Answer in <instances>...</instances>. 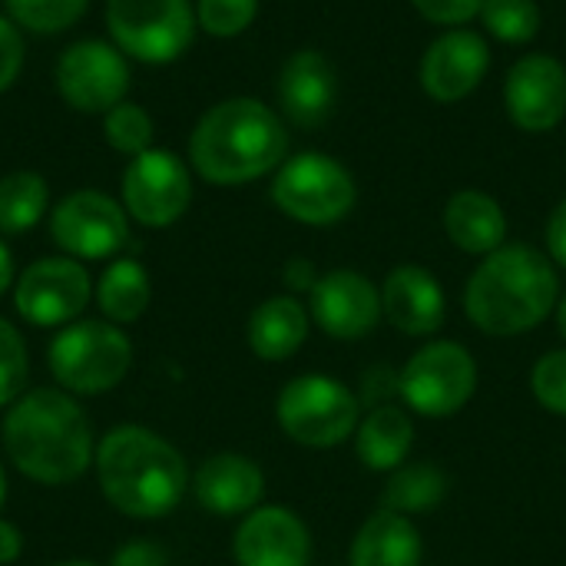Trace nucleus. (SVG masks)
Segmentation results:
<instances>
[{
	"instance_id": "b1692460",
	"label": "nucleus",
	"mask_w": 566,
	"mask_h": 566,
	"mask_svg": "<svg viewBox=\"0 0 566 566\" xmlns=\"http://www.w3.org/2000/svg\"><path fill=\"white\" fill-rule=\"evenodd\" d=\"M415 448V418L405 405H381L361 415L355 431V454L375 474L398 471Z\"/></svg>"
},
{
	"instance_id": "1a4fd4ad",
	"label": "nucleus",
	"mask_w": 566,
	"mask_h": 566,
	"mask_svg": "<svg viewBox=\"0 0 566 566\" xmlns=\"http://www.w3.org/2000/svg\"><path fill=\"white\" fill-rule=\"evenodd\" d=\"M192 0H106L109 40L139 63H172L196 36Z\"/></svg>"
},
{
	"instance_id": "e433bc0d",
	"label": "nucleus",
	"mask_w": 566,
	"mask_h": 566,
	"mask_svg": "<svg viewBox=\"0 0 566 566\" xmlns=\"http://www.w3.org/2000/svg\"><path fill=\"white\" fill-rule=\"evenodd\" d=\"M109 566H169V554L156 541H126L113 551Z\"/></svg>"
},
{
	"instance_id": "cd10ccee",
	"label": "nucleus",
	"mask_w": 566,
	"mask_h": 566,
	"mask_svg": "<svg viewBox=\"0 0 566 566\" xmlns=\"http://www.w3.org/2000/svg\"><path fill=\"white\" fill-rule=\"evenodd\" d=\"M478 20L484 23L488 36L511 46L534 43L544 27V13L537 0H484Z\"/></svg>"
},
{
	"instance_id": "bb28decb",
	"label": "nucleus",
	"mask_w": 566,
	"mask_h": 566,
	"mask_svg": "<svg viewBox=\"0 0 566 566\" xmlns=\"http://www.w3.org/2000/svg\"><path fill=\"white\" fill-rule=\"evenodd\" d=\"M50 209V186L33 169H17L0 179V232L20 235L43 222Z\"/></svg>"
},
{
	"instance_id": "4468645a",
	"label": "nucleus",
	"mask_w": 566,
	"mask_h": 566,
	"mask_svg": "<svg viewBox=\"0 0 566 566\" xmlns=\"http://www.w3.org/2000/svg\"><path fill=\"white\" fill-rule=\"evenodd\" d=\"M507 119L531 136L554 133L566 119V63L551 53H524L504 76Z\"/></svg>"
},
{
	"instance_id": "a211bd4d",
	"label": "nucleus",
	"mask_w": 566,
	"mask_h": 566,
	"mask_svg": "<svg viewBox=\"0 0 566 566\" xmlns=\"http://www.w3.org/2000/svg\"><path fill=\"white\" fill-rule=\"evenodd\" d=\"M232 557L239 566H308L312 534L292 507L262 504L239 521Z\"/></svg>"
},
{
	"instance_id": "c03bdc74",
	"label": "nucleus",
	"mask_w": 566,
	"mask_h": 566,
	"mask_svg": "<svg viewBox=\"0 0 566 566\" xmlns=\"http://www.w3.org/2000/svg\"><path fill=\"white\" fill-rule=\"evenodd\" d=\"M53 566H99V564H93V560H60V564H53Z\"/></svg>"
},
{
	"instance_id": "a19ab883",
	"label": "nucleus",
	"mask_w": 566,
	"mask_h": 566,
	"mask_svg": "<svg viewBox=\"0 0 566 566\" xmlns=\"http://www.w3.org/2000/svg\"><path fill=\"white\" fill-rule=\"evenodd\" d=\"M13 282H17V265H13V252L7 249V242L0 239V295L7 292V289H13Z\"/></svg>"
},
{
	"instance_id": "aec40b11",
	"label": "nucleus",
	"mask_w": 566,
	"mask_h": 566,
	"mask_svg": "<svg viewBox=\"0 0 566 566\" xmlns=\"http://www.w3.org/2000/svg\"><path fill=\"white\" fill-rule=\"evenodd\" d=\"M189 491L196 494V504L212 517H245L262 507L265 471L249 454L222 451L196 468Z\"/></svg>"
},
{
	"instance_id": "9d476101",
	"label": "nucleus",
	"mask_w": 566,
	"mask_h": 566,
	"mask_svg": "<svg viewBox=\"0 0 566 566\" xmlns=\"http://www.w3.org/2000/svg\"><path fill=\"white\" fill-rule=\"evenodd\" d=\"M119 202L133 222L146 229H169L192 202V172L172 149L153 146L126 163Z\"/></svg>"
},
{
	"instance_id": "0eeeda50",
	"label": "nucleus",
	"mask_w": 566,
	"mask_h": 566,
	"mask_svg": "<svg viewBox=\"0 0 566 566\" xmlns=\"http://www.w3.org/2000/svg\"><path fill=\"white\" fill-rule=\"evenodd\" d=\"M275 421L282 434L302 448L328 451L355 438L361 421L358 395L335 375H298L275 401Z\"/></svg>"
},
{
	"instance_id": "c85d7f7f",
	"label": "nucleus",
	"mask_w": 566,
	"mask_h": 566,
	"mask_svg": "<svg viewBox=\"0 0 566 566\" xmlns=\"http://www.w3.org/2000/svg\"><path fill=\"white\" fill-rule=\"evenodd\" d=\"M103 136L106 143L123 153V156H139L146 149H153V136H156V126H153V116L139 106V103H116L109 113H103Z\"/></svg>"
},
{
	"instance_id": "72a5a7b5",
	"label": "nucleus",
	"mask_w": 566,
	"mask_h": 566,
	"mask_svg": "<svg viewBox=\"0 0 566 566\" xmlns=\"http://www.w3.org/2000/svg\"><path fill=\"white\" fill-rule=\"evenodd\" d=\"M411 7L434 27H468L471 20L481 17L484 0H411Z\"/></svg>"
},
{
	"instance_id": "f3484780",
	"label": "nucleus",
	"mask_w": 566,
	"mask_h": 566,
	"mask_svg": "<svg viewBox=\"0 0 566 566\" xmlns=\"http://www.w3.org/2000/svg\"><path fill=\"white\" fill-rule=\"evenodd\" d=\"M275 99H279L282 116L292 126H298L305 133L322 129L335 116V106H338L335 63L315 46L295 50L279 70Z\"/></svg>"
},
{
	"instance_id": "9b49d317",
	"label": "nucleus",
	"mask_w": 566,
	"mask_h": 566,
	"mask_svg": "<svg viewBox=\"0 0 566 566\" xmlns=\"http://www.w3.org/2000/svg\"><path fill=\"white\" fill-rule=\"evenodd\" d=\"M56 249L80 262L113 259L129 242V216L119 199L99 189H76L50 209Z\"/></svg>"
},
{
	"instance_id": "f8f14e48",
	"label": "nucleus",
	"mask_w": 566,
	"mask_h": 566,
	"mask_svg": "<svg viewBox=\"0 0 566 566\" xmlns=\"http://www.w3.org/2000/svg\"><path fill=\"white\" fill-rule=\"evenodd\" d=\"M93 298V279L80 259L46 255L30 262L13 282V308L33 328H63L83 315Z\"/></svg>"
},
{
	"instance_id": "393cba45",
	"label": "nucleus",
	"mask_w": 566,
	"mask_h": 566,
	"mask_svg": "<svg viewBox=\"0 0 566 566\" xmlns=\"http://www.w3.org/2000/svg\"><path fill=\"white\" fill-rule=\"evenodd\" d=\"M93 298H96L99 315L123 328L146 315V308L153 302V279L139 259L123 255L103 269L99 282L93 285Z\"/></svg>"
},
{
	"instance_id": "ea45409f",
	"label": "nucleus",
	"mask_w": 566,
	"mask_h": 566,
	"mask_svg": "<svg viewBox=\"0 0 566 566\" xmlns=\"http://www.w3.org/2000/svg\"><path fill=\"white\" fill-rule=\"evenodd\" d=\"M20 554H23V534L17 531V524L0 517V566L17 564Z\"/></svg>"
},
{
	"instance_id": "f704fd0d",
	"label": "nucleus",
	"mask_w": 566,
	"mask_h": 566,
	"mask_svg": "<svg viewBox=\"0 0 566 566\" xmlns=\"http://www.w3.org/2000/svg\"><path fill=\"white\" fill-rule=\"evenodd\" d=\"M395 398H398V371L388 368V365L368 368L365 378H361V395H358L361 408L371 411V408H381V405H395Z\"/></svg>"
},
{
	"instance_id": "ddd939ff",
	"label": "nucleus",
	"mask_w": 566,
	"mask_h": 566,
	"mask_svg": "<svg viewBox=\"0 0 566 566\" xmlns=\"http://www.w3.org/2000/svg\"><path fill=\"white\" fill-rule=\"evenodd\" d=\"M56 93L70 109L109 113L129 93V56L113 40H76L56 60Z\"/></svg>"
},
{
	"instance_id": "4be33fe9",
	"label": "nucleus",
	"mask_w": 566,
	"mask_h": 566,
	"mask_svg": "<svg viewBox=\"0 0 566 566\" xmlns=\"http://www.w3.org/2000/svg\"><path fill=\"white\" fill-rule=\"evenodd\" d=\"M312 332V315L308 305L298 302L295 295H272L259 302L249 315L245 325V342L259 361H289Z\"/></svg>"
},
{
	"instance_id": "79ce46f5",
	"label": "nucleus",
	"mask_w": 566,
	"mask_h": 566,
	"mask_svg": "<svg viewBox=\"0 0 566 566\" xmlns=\"http://www.w3.org/2000/svg\"><path fill=\"white\" fill-rule=\"evenodd\" d=\"M554 318H557V332H560V338L566 342V292H560V302H557V308H554Z\"/></svg>"
},
{
	"instance_id": "f257e3e1",
	"label": "nucleus",
	"mask_w": 566,
	"mask_h": 566,
	"mask_svg": "<svg viewBox=\"0 0 566 566\" xmlns=\"http://www.w3.org/2000/svg\"><path fill=\"white\" fill-rule=\"evenodd\" d=\"M7 461L33 484L63 488L83 478L96 458L86 411L63 388H30L3 415Z\"/></svg>"
},
{
	"instance_id": "412c9836",
	"label": "nucleus",
	"mask_w": 566,
	"mask_h": 566,
	"mask_svg": "<svg viewBox=\"0 0 566 566\" xmlns=\"http://www.w3.org/2000/svg\"><path fill=\"white\" fill-rule=\"evenodd\" d=\"M444 232L464 255H491L507 242V212L484 189H458L444 206Z\"/></svg>"
},
{
	"instance_id": "7ed1b4c3",
	"label": "nucleus",
	"mask_w": 566,
	"mask_h": 566,
	"mask_svg": "<svg viewBox=\"0 0 566 566\" xmlns=\"http://www.w3.org/2000/svg\"><path fill=\"white\" fill-rule=\"evenodd\" d=\"M560 302V272L531 242H504L484 255L464 285V315L491 338L534 332Z\"/></svg>"
},
{
	"instance_id": "c9c22d12",
	"label": "nucleus",
	"mask_w": 566,
	"mask_h": 566,
	"mask_svg": "<svg viewBox=\"0 0 566 566\" xmlns=\"http://www.w3.org/2000/svg\"><path fill=\"white\" fill-rule=\"evenodd\" d=\"M23 66V36L10 17H0V93L13 86Z\"/></svg>"
},
{
	"instance_id": "58836bf2",
	"label": "nucleus",
	"mask_w": 566,
	"mask_h": 566,
	"mask_svg": "<svg viewBox=\"0 0 566 566\" xmlns=\"http://www.w3.org/2000/svg\"><path fill=\"white\" fill-rule=\"evenodd\" d=\"M318 269H315V262L312 259H289L285 262V269H282V282H285V289L292 292V295H308L312 289H315V282H318Z\"/></svg>"
},
{
	"instance_id": "6ab92c4d",
	"label": "nucleus",
	"mask_w": 566,
	"mask_h": 566,
	"mask_svg": "<svg viewBox=\"0 0 566 566\" xmlns=\"http://www.w3.org/2000/svg\"><path fill=\"white\" fill-rule=\"evenodd\" d=\"M381 312L408 338H431L448 318V298L438 275L418 262L395 265L381 282Z\"/></svg>"
},
{
	"instance_id": "2f4dec72",
	"label": "nucleus",
	"mask_w": 566,
	"mask_h": 566,
	"mask_svg": "<svg viewBox=\"0 0 566 566\" xmlns=\"http://www.w3.org/2000/svg\"><path fill=\"white\" fill-rule=\"evenodd\" d=\"M259 17V0H196V23L209 36L229 40L245 33Z\"/></svg>"
},
{
	"instance_id": "5701e85b",
	"label": "nucleus",
	"mask_w": 566,
	"mask_h": 566,
	"mask_svg": "<svg viewBox=\"0 0 566 566\" xmlns=\"http://www.w3.org/2000/svg\"><path fill=\"white\" fill-rule=\"evenodd\" d=\"M424 541L411 517L388 507L375 511L348 547V566H421Z\"/></svg>"
},
{
	"instance_id": "2eb2a0df",
	"label": "nucleus",
	"mask_w": 566,
	"mask_h": 566,
	"mask_svg": "<svg viewBox=\"0 0 566 566\" xmlns=\"http://www.w3.org/2000/svg\"><path fill=\"white\" fill-rule=\"evenodd\" d=\"M491 70V43L484 33L471 27H451L434 36L418 63V80L428 99L434 103H461L468 99Z\"/></svg>"
},
{
	"instance_id": "20e7f679",
	"label": "nucleus",
	"mask_w": 566,
	"mask_h": 566,
	"mask_svg": "<svg viewBox=\"0 0 566 566\" xmlns=\"http://www.w3.org/2000/svg\"><path fill=\"white\" fill-rule=\"evenodd\" d=\"M285 159V119L255 96H229L209 106L189 136V163L212 186L255 182Z\"/></svg>"
},
{
	"instance_id": "423d86ee",
	"label": "nucleus",
	"mask_w": 566,
	"mask_h": 566,
	"mask_svg": "<svg viewBox=\"0 0 566 566\" xmlns=\"http://www.w3.org/2000/svg\"><path fill=\"white\" fill-rule=\"evenodd\" d=\"M269 196L282 216L302 226H338L358 202V182L345 163L328 153L305 149L289 156L269 186Z\"/></svg>"
},
{
	"instance_id": "f03ea898",
	"label": "nucleus",
	"mask_w": 566,
	"mask_h": 566,
	"mask_svg": "<svg viewBox=\"0 0 566 566\" xmlns=\"http://www.w3.org/2000/svg\"><path fill=\"white\" fill-rule=\"evenodd\" d=\"M93 468L106 504L129 521L169 517L192 484L179 448L143 424L109 428L96 444Z\"/></svg>"
},
{
	"instance_id": "6e6552de",
	"label": "nucleus",
	"mask_w": 566,
	"mask_h": 566,
	"mask_svg": "<svg viewBox=\"0 0 566 566\" xmlns=\"http://www.w3.org/2000/svg\"><path fill=\"white\" fill-rule=\"evenodd\" d=\"M478 391L474 355L451 338L421 345L398 371V398L411 415L451 418L468 408Z\"/></svg>"
},
{
	"instance_id": "a878e982",
	"label": "nucleus",
	"mask_w": 566,
	"mask_h": 566,
	"mask_svg": "<svg viewBox=\"0 0 566 566\" xmlns=\"http://www.w3.org/2000/svg\"><path fill=\"white\" fill-rule=\"evenodd\" d=\"M448 474L438 464L428 461H405L398 471L388 474L385 484V497L381 504L395 514L415 517V514H428L434 511L444 497H448Z\"/></svg>"
},
{
	"instance_id": "dca6fc26",
	"label": "nucleus",
	"mask_w": 566,
	"mask_h": 566,
	"mask_svg": "<svg viewBox=\"0 0 566 566\" xmlns=\"http://www.w3.org/2000/svg\"><path fill=\"white\" fill-rule=\"evenodd\" d=\"M308 315H312V325L322 328L328 338H338V342L368 338L385 318L381 289L365 272H355V269L322 272L315 289L308 292Z\"/></svg>"
},
{
	"instance_id": "7c9ffc66",
	"label": "nucleus",
	"mask_w": 566,
	"mask_h": 566,
	"mask_svg": "<svg viewBox=\"0 0 566 566\" xmlns=\"http://www.w3.org/2000/svg\"><path fill=\"white\" fill-rule=\"evenodd\" d=\"M27 375H30L27 342L13 322L0 318V408H10L23 395Z\"/></svg>"
},
{
	"instance_id": "4c0bfd02",
	"label": "nucleus",
	"mask_w": 566,
	"mask_h": 566,
	"mask_svg": "<svg viewBox=\"0 0 566 566\" xmlns=\"http://www.w3.org/2000/svg\"><path fill=\"white\" fill-rule=\"evenodd\" d=\"M544 239H547V255L557 269H566V199H560L547 219V229H544Z\"/></svg>"
},
{
	"instance_id": "473e14b6",
	"label": "nucleus",
	"mask_w": 566,
	"mask_h": 566,
	"mask_svg": "<svg viewBox=\"0 0 566 566\" xmlns=\"http://www.w3.org/2000/svg\"><path fill=\"white\" fill-rule=\"evenodd\" d=\"M531 395L557 418H566V348L541 355L531 368Z\"/></svg>"
},
{
	"instance_id": "39448f33",
	"label": "nucleus",
	"mask_w": 566,
	"mask_h": 566,
	"mask_svg": "<svg viewBox=\"0 0 566 566\" xmlns=\"http://www.w3.org/2000/svg\"><path fill=\"white\" fill-rule=\"evenodd\" d=\"M46 368L73 398H93L119 388L133 368L129 335L106 318H76L46 345Z\"/></svg>"
},
{
	"instance_id": "c756f323",
	"label": "nucleus",
	"mask_w": 566,
	"mask_h": 566,
	"mask_svg": "<svg viewBox=\"0 0 566 566\" xmlns=\"http://www.w3.org/2000/svg\"><path fill=\"white\" fill-rule=\"evenodd\" d=\"M17 27L30 33H63L90 7V0H3Z\"/></svg>"
},
{
	"instance_id": "37998d69",
	"label": "nucleus",
	"mask_w": 566,
	"mask_h": 566,
	"mask_svg": "<svg viewBox=\"0 0 566 566\" xmlns=\"http://www.w3.org/2000/svg\"><path fill=\"white\" fill-rule=\"evenodd\" d=\"M3 501H7V471L0 464V507H3Z\"/></svg>"
}]
</instances>
